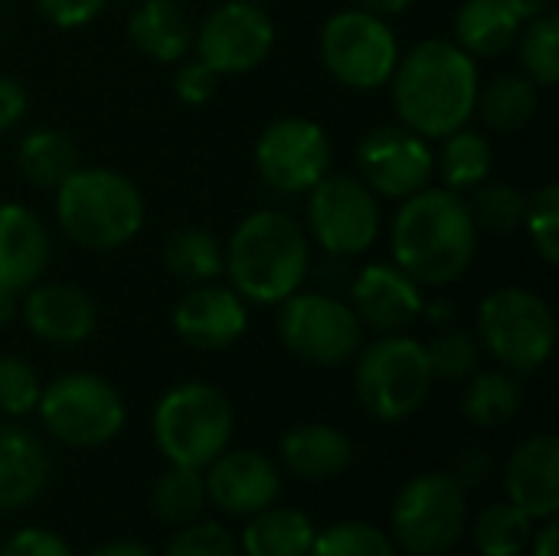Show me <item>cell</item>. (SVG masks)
I'll use <instances>...</instances> for the list:
<instances>
[{"label": "cell", "mask_w": 559, "mask_h": 556, "mask_svg": "<svg viewBox=\"0 0 559 556\" xmlns=\"http://www.w3.org/2000/svg\"><path fill=\"white\" fill-rule=\"evenodd\" d=\"M481 229L465 193L449 187H423L400 200L390 223L393 262L423 288H445L459 282L478 256Z\"/></svg>", "instance_id": "obj_1"}, {"label": "cell", "mask_w": 559, "mask_h": 556, "mask_svg": "<svg viewBox=\"0 0 559 556\" xmlns=\"http://www.w3.org/2000/svg\"><path fill=\"white\" fill-rule=\"evenodd\" d=\"M386 85L400 125L426 141H442L475 118L481 72L455 39H423L400 56Z\"/></svg>", "instance_id": "obj_2"}, {"label": "cell", "mask_w": 559, "mask_h": 556, "mask_svg": "<svg viewBox=\"0 0 559 556\" xmlns=\"http://www.w3.org/2000/svg\"><path fill=\"white\" fill-rule=\"evenodd\" d=\"M311 272V239L282 210H255L236 223L223 242V275L246 305H282L305 288Z\"/></svg>", "instance_id": "obj_3"}, {"label": "cell", "mask_w": 559, "mask_h": 556, "mask_svg": "<svg viewBox=\"0 0 559 556\" xmlns=\"http://www.w3.org/2000/svg\"><path fill=\"white\" fill-rule=\"evenodd\" d=\"M62 236L88 252H115L144 226L141 187L111 167H75L56 190Z\"/></svg>", "instance_id": "obj_4"}, {"label": "cell", "mask_w": 559, "mask_h": 556, "mask_svg": "<svg viewBox=\"0 0 559 556\" xmlns=\"http://www.w3.org/2000/svg\"><path fill=\"white\" fill-rule=\"evenodd\" d=\"M475 328L481 351H488L514 377L537 374L557 344V318L550 301L524 285H501L488 292L478 305Z\"/></svg>", "instance_id": "obj_5"}, {"label": "cell", "mask_w": 559, "mask_h": 556, "mask_svg": "<svg viewBox=\"0 0 559 556\" xmlns=\"http://www.w3.org/2000/svg\"><path fill=\"white\" fill-rule=\"evenodd\" d=\"M151 433L170 465L206 469L233 439V406L223 390L190 380L160 397Z\"/></svg>", "instance_id": "obj_6"}, {"label": "cell", "mask_w": 559, "mask_h": 556, "mask_svg": "<svg viewBox=\"0 0 559 556\" xmlns=\"http://www.w3.org/2000/svg\"><path fill=\"white\" fill-rule=\"evenodd\" d=\"M354 387L364 410L380 423H403L423 410L432 390L426 344L396 331L357 351Z\"/></svg>", "instance_id": "obj_7"}, {"label": "cell", "mask_w": 559, "mask_h": 556, "mask_svg": "<svg viewBox=\"0 0 559 556\" xmlns=\"http://www.w3.org/2000/svg\"><path fill=\"white\" fill-rule=\"evenodd\" d=\"M318 52L328 75L354 92L383 88L393 79L396 62L403 56L390 20L364 7H347L331 13L321 26Z\"/></svg>", "instance_id": "obj_8"}, {"label": "cell", "mask_w": 559, "mask_h": 556, "mask_svg": "<svg viewBox=\"0 0 559 556\" xmlns=\"http://www.w3.org/2000/svg\"><path fill=\"white\" fill-rule=\"evenodd\" d=\"M305 233L331 259H354L373 249L383 229L380 197L357 174H324L308 193Z\"/></svg>", "instance_id": "obj_9"}, {"label": "cell", "mask_w": 559, "mask_h": 556, "mask_svg": "<svg viewBox=\"0 0 559 556\" xmlns=\"http://www.w3.org/2000/svg\"><path fill=\"white\" fill-rule=\"evenodd\" d=\"M43 429L69 449L108 446L124 429V400L98 374H62L43 387L36 403Z\"/></svg>", "instance_id": "obj_10"}, {"label": "cell", "mask_w": 559, "mask_h": 556, "mask_svg": "<svg viewBox=\"0 0 559 556\" xmlns=\"http://www.w3.org/2000/svg\"><path fill=\"white\" fill-rule=\"evenodd\" d=\"M275 308L278 341L288 354L311 367H341L364 347V324L347 298L298 288Z\"/></svg>", "instance_id": "obj_11"}, {"label": "cell", "mask_w": 559, "mask_h": 556, "mask_svg": "<svg viewBox=\"0 0 559 556\" xmlns=\"http://www.w3.org/2000/svg\"><path fill=\"white\" fill-rule=\"evenodd\" d=\"M468 521V501L459 478L429 472L413 478L393 505V537L413 556L449 554Z\"/></svg>", "instance_id": "obj_12"}, {"label": "cell", "mask_w": 559, "mask_h": 556, "mask_svg": "<svg viewBox=\"0 0 559 556\" xmlns=\"http://www.w3.org/2000/svg\"><path fill=\"white\" fill-rule=\"evenodd\" d=\"M252 154L262 184L285 197H301L331 174V138L318 121L301 115L269 121Z\"/></svg>", "instance_id": "obj_13"}, {"label": "cell", "mask_w": 559, "mask_h": 556, "mask_svg": "<svg viewBox=\"0 0 559 556\" xmlns=\"http://www.w3.org/2000/svg\"><path fill=\"white\" fill-rule=\"evenodd\" d=\"M275 46V20L262 3L223 0L193 33V56L219 79L259 69Z\"/></svg>", "instance_id": "obj_14"}, {"label": "cell", "mask_w": 559, "mask_h": 556, "mask_svg": "<svg viewBox=\"0 0 559 556\" xmlns=\"http://www.w3.org/2000/svg\"><path fill=\"white\" fill-rule=\"evenodd\" d=\"M357 177L380 200H406L436 177L432 141L400 121L370 128L357 144Z\"/></svg>", "instance_id": "obj_15"}, {"label": "cell", "mask_w": 559, "mask_h": 556, "mask_svg": "<svg viewBox=\"0 0 559 556\" xmlns=\"http://www.w3.org/2000/svg\"><path fill=\"white\" fill-rule=\"evenodd\" d=\"M347 301L364 328H373L380 334H396L423 318L426 288L396 262H367L350 279Z\"/></svg>", "instance_id": "obj_16"}, {"label": "cell", "mask_w": 559, "mask_h": 556, "mask_svg": "<svg viewBox=\"0 0 559 556\" xmlns=\"http://www.w3.org/2000/svg\"><path fill=\"white\" fill-rule=\"evenodd\" d=\"M174 331L193 351H226L249 328V305L229 285L203 282L190 285L174 305Z\"/></svg>", "instance_id": "obj_17"}, {"label": "cell", "mask_w": 559, "mask_h": 556, "mask_svg": "<svg viewBox=\"0 0 559 556\" xmlns=\"http://www.w3.org/2000/svg\"><path fill=\"white\" fill-rule=\"evenodd\" d=\"M20 321L26 331L52 347H75L92 338L98 308L85 288L72 282H36L20 295Z\"/></svg>", "instance_id": "obj_18"}, {"label": "cell", "mask_w": 559, "mask_h": 556, "mask_svg": "<svg viewBox=\"0 0 559 556\" xmlns=\"http://www.w3.org/2000/svg\"><path fill=\"white\" fill-rule=\"evenodd\" d=\"M206 501L219 511L246 518L272 508L278 498V469L262 452H223L206 465Z\"/></svg>", "instance_id": "obj_19"}, {"label": "cell", "mask_w": 559, "mask_h": 556, "mask_svg": "<svg viewBox=\"0 0 559 556\" xmlns=\"http://www.w3.org/2000/svg\"><path fill=\"white\" fill-rule=\"evenodd\" d=\"M49 259L52 242L43 220L26 203H0V288L23 295L46 275Z\"/></svg>", "instance_id": "obj_20"}, {"label": "cell", "mask_w": 559, "mask_h": 556, "mask_svg": "<svg viewBox=\"0 0 559 556\" xmlns=\"http://www.w3.org/2000/svg\"><path fill=\"white\" fill-rule=\"evenodd\" d=\"M508 498L531 521L557 518L559 511V442L557 436H534L521 442L508 462Z\"/></svg>", "instance_id": "obj_21"}, {"label": "cell", "mask_w": 559, "mask_h": 556, "mask_svg": "<svg viewBox=\"0 0 559 556\" xmlns=\"http://www.w3.org/2000/svg\"><path fill=\"white\" fill-rule=\"evenodd\" d=\"M193 20L177 0H141L128 16L131 46L164 66H177L193 52Z\"/></svg>", "instance_id": "obj_22"}, {"label": "cell", "mask_w": 559, "mask_h": 556, "mask_svg": "<svg viewBox=\"0 0 559 556\" xmlns=\"http://www.w3.org/2000/svg\"><path fill=\"white\" fill-rule=\"evenodd\" d=\"M49 462L39 439L20 426H0V511L26 508L46 488Z\"/></svg>", "instance_id": "obj_23"}, {"label": "cell", "mask_w": 559, "mask_h": 556, "mask_svg": "<svg viewBox=\"0 0 559 556\" xmlns=\"http://www.w3.org/2000/svg\"><path fill=\"white\" fill-rule=\"evenodd\" d=\"M521 26L524 20L508 0H462L455 10L452 39L472 59H498L514 46Z\"/></svg>", "instance_id": "obj_24"}, {"label": "cell", "mask_w": 559, "mask_h": 556, "mask_svg": "<svg viewBox=\"0 0 559 556\" xmlns=\"http://www.w3.org/2000/svg\"><path fill=\"white\" fill-rule=\"evenodd\" d=\"M282 459L298 478H334L354 462L350 439L328 423H305L285 433L282 439Z\"/></svg>", "instance_id": "obj_25"}, {"label": "cell", "mask_w": 559, "mask_h": 556, "mask_svg": "<svg viewBox=\"0 0 559 556\" xmlns=\"http://www.w3.org/2000/svg\"><path fill=\"white\" fill-rule=\"evenodd\" d=\"M540 108V85L524 72H498L478 88L475 115L488 131H521Z\"/></svg>", "instance_id": "obj_26"}, {"label": "cell", "mask_w": 559, "mask_h": 556, "mask_svg": "<svg viewBox=\"0 0 559 556\" xmlns=\"http://www.w3.org/2000/svg\"><path fill=\"white\" fill-rule=\"evenodd\" d=\"M491 170H495V147L488 134L462 125L442 138V151L436 154V174L442 177V187L455 193H472L491 177Z\"/></svg>", "instance_id": "obj_27"}, {"label": "cell", "mask_w": 559, "mask_h": 556, "mask_svg": "<svg viewBox=\"0 0 559 556\" xmlns=\"http://www.w3.org/2000/svg\"><path fill=\"white\" fill-rule=\"evenodd\" d=\"M16 167L33 187L56 190L79 167V147L59 128H33L16 144Z\"/></svg>", "instance_id": "obj_28"}, {"label": "cell", "mask_w": 559, "mask_h": 556, "mask_svg": "<svg viewBox=\"0 0 559 556\" xmlns=\"http://www.w3.org/2000/svg\"><path fill=\"white\" fill-rule=\"evenodd\" d=\"M521 400H524V390L511 370H504V367L475 370L462 393V413L478 429H498L518 416Z\"/></svg>", "instance_id": "obj_29"}, {"label": "cell", "mask_w": 559, "mask_h": 556, "mask_svg": "<svg viewBox=\"0 0 559 556\" xmlns=\"http://www.w3.org/2000/svg\"><path fill=\"white\" fill-rule=\"evenodd\" d=\"M314 541V524L301 511H259L252 514L242 547L246 556H308Z\"/></svg>", "instance_id": "obj_30"}, {"label": "cell", "mask_w": 559, "mask_h": 556, "mask_svg": "<svg viewBox=\"0 0 559 556\" xmlns=\"http://www.w3.org/2000/svg\"><path fill=\"white\" fill-rule=\"evenodd\" d=\"M164 265L187 285L216 282L223 275V242L203 226H180L164 246Z\"/></svg>", "instance_id": "obj_31"}, {"label": "cell", "mask_w": 559, "mask_h": 556, "mask_svg": "<svg viewBox=\"0 0 559 556\" xmlns=\"http://www.w3.org/2000/svg\"><path fill=\"white\" fill-rule=\"evenodd\" d=\"M518 59H521V72L531 75L540 88H554L559 82V16L540 13L524 20L518 39Z\"/></svg>", "instance_id": "obj_32"}, {"label": "cell", "mask_w": 559, "mask_h": 556, "mask_svg": "<svg viewBox=\"0 0 559 556\" xmlns=\"http://www.w3.org/2000/svg\"><path fill=\"white\" fill-rule=\"evenodd\" d=\"M154 514L167 524H190L206 508V482L203 469L170 465L154 485Z\"/></svg>", "instance_id": "obj_33"}, {"label": "cell", "mask_w": 559, "mask_h": 556, "mask_svg": "<svg viewBox=\"0 0 559 556\" xmlns=\"http://www.w3.org/2000/svg\"><path fill=\"white\" fill-rule=\"evenodd\" d=\"M527 200L531 193H524L518 184H504V180H485L481 187L472 190V216L478 223V229H491V233H518L524 229V216H527Z\"/></svg>", "instance_id": "obj_34"}, {"label": "cell", "mask_w": 559, "mask_h": 556, "mask_svg": "<svg viewBox=\"0 0 559 556\" xmlns=\"http://www.w3.org/2000/svg\"><path fill=\"white\" fill-rule=\"evenodd\" d=\"M534 521L511 501L491 505L475 524V544L481 556H521L531 544Z\"/></svg>", "instance_id": "obj_35"}, {"label": "cell", "mask_w": 559, "mask_h": 556, "mask_svg": "<svg viewBox=\"0 0 559 556\" xmlns=\"http://www.w3.org/2000/svg\"><path fill=\"white\" fill-rule=\"evenodd\" d=\"M426 357H429L432 380H468L481 364V344L478 334L459 324H445L429 338Z\"/></svg>", "instance_id": "obj_36"}, {"label": "cell", "mask_w": 559, "mask_h": 556, "mask_svg": "<svg viewBox=\"0 0 559 556\" xmlns=\"http://www.w3.org/2000/svg\"><path fill=\"white\" fill-rule=\"evenodd\" d=\"M308 556H396L393 541L364 521L334 524L324 534H314Z\"/></svg>", "instance_id": "obj_37"}, {"label": "cell", "mask_w": 559, "mask_h": 556, "mask_svg": "<svg viewBox=\"0 0 559 556\" xmlns=\"http://www.w3.org/2000/svg\"><path fill=\"white\" fill-rule=\"evenodd\" d=\"M524 229L531 236L534 252L544 259V265H557L559 262V184L547 180L544 187H537L527 200V216H524Z\"/></svg>", "instance_id": "obj_38"}, {"label": "cell", "mask_w": 559, "mask_h": 556, "mask_svg": "<svg viewBox=\"0 0 559 556\" xmlns=\"http://www.w3.org/2000/svg\"><path fill=\"white\" fill-rule=\"evenodd\" d=\"M43 393L39 374L29 360L16 354H0V413L3 416H26L36 410Z\"/></svg>", "instance_id": "obj_39"}, {"label": "cell", "mask_w": 559, "mask_h": 556, "mask_svg": "<svg viewBox=\"0 0 559 556\" xmlns=\"http://www.w3.org/2000/svg\"><path fill=\"white\" fill-rule=\"evenodd\" d=\"M167 556H236V541L226 528L206 521V524H193L183 528L170 547H167Z\"/></svg>", "instance_id": "obj_40"}, {"label": "cell", "mask_w": 559, "mask_h": 556, "mask_svg": "<svg viewBox=\"0 0 559 556\" xmlns=\"http://www.w3.org/2000/svg\"><path fill=\"white\" fill-rule=\"evenodd\" d=\"M216 88H219V75L203 62V59H180L177 62V72H174V95L183 102V105H190V108H197V105H206L213 95H216Z\"/></svg>", "instance_id": "obj_41"}, {"label": "cell", "mask_w": 559, "mask_h": 556, "mask_svg": "<svg viewBox=\"0 0 559 556\" xmlns=\"http://www.w3.org/2000/svg\"><path fill=\"white\" fill-rule=\"evenodd\" d=\"M33 3L43 13V20H49L59 29H79L108 7V0H33Z\"/></svg>", "instance_id": "obj_42"}, {"label": "cell", "mask_w": 559, "mask_h": 556, "mask_svg": "<svg viewBox=\"0 0 559 556\" xmlns=\"http://www.w3.org/2000/svg\"><path fill=\"white\" fill-rule=\"evenodd\" d=\"M0 556H72L69 547L62 544V537H56L52 531L43 528H26L20 534L10 537V544L0 551Z\"/></svg>", "instance_id": "obj_43"}, {"label": "cell", "mask_w": 559, "mask_h": 556, "mask_svg": "<svg viewBox=\"0 0 559 556\" xmlns=\"http://www.w3.org/2000/svg\"><path fill=\"white\" fill-rule=\"evenodd\" d=\"M26 108H29V95H26L23 82L0 72V134L13 131L26 118Z\"/></svg>", "instance_id": "obj_44"}, {"label": "cell", "mask_w": 559, "mask_h": 556, "mask_svg": "<svg viewBox=\"0 0 559 556\" xmlns=\"http://www.w3.org/2000/svg\"><path fill=\"white\" fill-rule=\"evenodd\" d=\"M413 3H416V0H357V7H364V10H370V13L383 16V20H390V16H400V13H406V10H409Z\"/></svg>", "instance_id": "obj_45"}, {"label": "cell", "mask_w": 559, "mask_h": 556, "mask_svg": "<svg viewBox=\"0 0 559 556\" xmlns=\"http://www.w3.org/2000/svg\"><path fill=\"white\" fill-rule=\"evenodd\" d=\"M534 541V556H559V528L554 518H547V528L537 534V537H531Z\"/></svg>", "instance_id": "obj_46"}, {"label": "cell", "mask_w": 559, "mask_h": 556, "mask_svg": "<svg viewBox=\"0 0 559 556\" xmlns=\"http://www.w3.org/2000/svg\"><path fill=\"white\" fill-rule=\"evenodd\" d=\"M423 318H429L432 324L445 328V324H452V318H455V305H452V301H445V298H426Z\"/></svg>", "instance_id": "obj_47"}, {"label": "cell", "mask_w": 559, "mask_h": 556, "mask_svg": "<svg viewBox=\"0 0 559 556\" xmlns=\"http://www.w3.org/2000/svg\"><path fill=\"white\" fill-rule=\"evenodd\" d=\"M16 318H20V295H13V292L0 288V331H3V328H10Z\"/></svg>", "instance_id": "obj_48"}, {"label": "cell", "mask_w": 559, "mask_h": 556, "mask_svg": "<svg viewBox=\"0 0 559 556\" xmlns=\"http://www.w3.org/2000/svg\"><path fill=\"white\" fill-rule=\"evenodd\" d=\"M521 20H531V16H540V13H550L557 0H508Z\"/></svg>", "instance_id": "obj_49"}, {"label": "cell", "mask_w": 559, "mask_h": 556, "mask_svg": "<svg viewBox=\"0 0 559 556\" xmlns=\"http://www.w3.org/2000/svg\"><path fill=\"white\" fill-rule=\"evenodd\" d=\"M92 556H154L147 547L141 544H131V541H118V544H108V547H98Z\"/></svg>", "instance_id": "obj_50"}, {"label": "cell", "mask_w": 559, "mask_h": 556, "mask_svg": "<svg viewBox=\"0 0 559 556\" xmlns=\"http://www.w3.org/2000/svg\"><path fill=\"white\" fill-rule=\"evenodd\" d=\"M242 3H265V0H242Z\"/></svg>", "instance_id": "obj_51"}]
</instances>
